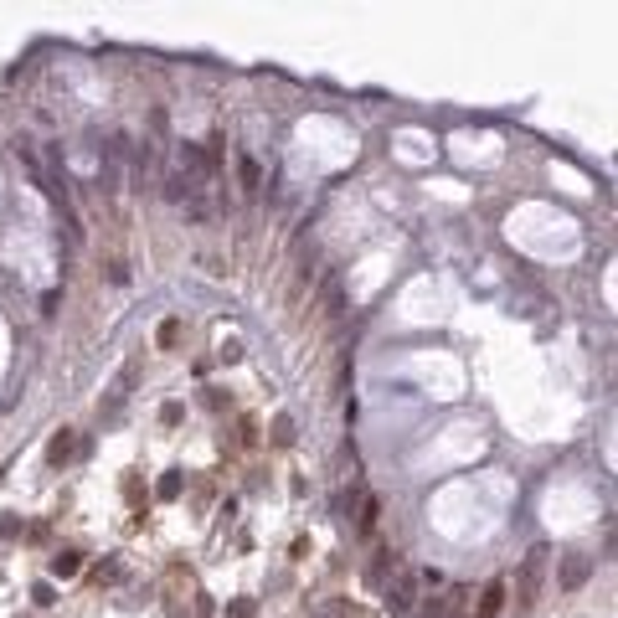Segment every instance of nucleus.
Wrapping results in <instances>:
<instances>
[{"label": "nucleus", "mask_w": 618, "mask_h": 618, "mask_svg": "<svg viewBox=\"0 0 618 618\" xmlns=\"http://www.w3.org/2000/svg\"><path fill=\"white\" fill-rule=\"evenodd\" d=\"M165 124V114H155V129ZM160 176H165V144L155 139V134H144L129 144V180H134V191H150V186H160Z\"/></svg>", "instance_id": "1"}, {"label": "nucleus", "mask_w": 618, "mask_h": 618, "mask_svg": "<svg viewBox=\"0 0 618 618\" xmlns=\"http://www.w3.org/2000/svg\"><path fill=\"white\" fill-rule=\"evenodd\" d=\"M392 577H397V582L387 587V608L402 618V613H412V603H417V587H423V572H402V567H397Z\"/></svg>", "instance_id": "2"}, {"label": "nucleus", "mask_w": 618, "mask_h": 618, "mask_svg": "<svg viewBox=\"0 0 618 618\" xmlns=\"http://www.w3.org/2000/svg\"><path fill=\"white\" fill-rule=\"evenodd\" d=\"M541 572H546V546H536L531 557H525V567H520V608H531L536 603V593H541Z\"/></svg>", "instance_id": "3"}, {"label": "nucleus", "mask_w": 618, "mask_h": 618, "mask_svg": "<svg viewBox=\"0 0 618 618\" xmlns=\"http://www.w3.org/2000/svg\"><path fill=\"white\" fill-rule=\"evenodd\" d=\"M500 608H505V582L495 577V582L484 587V598H479V618H495Z\"/></svg>", "instance_id": "4"}, {"label": "nucleus", "mask_w": 618, "mask_h": 618, "mask_svg": "<svg viewBox=\"0 0 618 618\" xmlns=\"http://www.w3.org/2000/svg\"><path fill=\"white\" fill-rule=\"evenodd\" d=\"M238 176H242V191H247V196H253V191L263 186V170H258V160H253V155H238Z\"/></svg>", "instance_id": "5"}, {"label": "nucleus", "mask_w": 618, "mask_h": 618, "mask_svg": "<svg viewBox=\"0 0 618 618\" xmlns=\"http://www.w3.org/2000/svg\"><path fill=\"white\" fill-rule=\"evenodd\" d=\"M587 572H593V567H587V557H567V567H562V587H582Z\"/></svg>", "instance_id": "6"}, {"label": "nucleus", "mask_w": 618, "mask_h": 618, "mask_svg": "<svg viewBox=\"0 0 618 618\" xmlns=\"http://www.w3.org/2000/svg\"><path fill=\"white\" fill-rule=\"evenodd\" d=\"M47 458H52V464H62V458H72V433H68V428H62L57 438H52V449H47Z\"/></svg>", "instance_id": "7"}, {"label": "nucleus", "mask_w": 618, "mask_h": 618, "mask_svg": "<svg viewBox=\"0 0 618 618\" xmlns=\"http://www.w3.org/2000/svg\"><path fill=\"white\" fill-rule=\"evenodd\" d=\"M52 572H57V577H72L77 572V551H57V557H52Z\"/></svg>", "instance_id": "8"}, {"label": "nucleus", "mask_w": 618, "mask_h": 618, "mask_svg": "<svg viewBox=\"0 0 618 618\" xmlns=\"http://www.w3.org/2000/svg\"><path fill=\"white\" fill-rule=\"evenodd\" d=\"M376 516H381V500H366V505H361V531H376Z\"/></svg>", "instance_id": "9"}, {"label": "nucleus", "mask_w": 618, "mask_h": 618, "mask_svg": "<svg viewBox=\"0 0 618 618\" xmlns=\"http://www.w3.org/2000/svg\"><path fill=\"white\" fill-rule=\"evenodd\" d=\"M273 443H294V423L288 417H273Z\"/></svg>", "instance_id": "10"}, {"label": "nucleus", "mask_w": 618, "mask_h": 618, "mask_svg": "<svg viewBox=\"0 0 618 618\" xmlns=\"http://www.w3.org/2000/svg\"><path fill=\"white\" fill-rule=\"evenodd\" d=\"M176 340H180V320H165L160 325V346H176Z\"/></svg>", "instance_id": "11"}, {"label": "nucleus", "mask_w": 618, "mask_h": 618, "mask_svg": "<svg viewBox=\"0 0 618 618\" xmlns=\"http://www.w3.org/2000/svg\"><path fill=\"white\" fill-rule=\"evenodd\" d=\"M180 495V474H165L160 479V500H176Z\"/></svg>", "instance_id": "12"}]
</instances>
